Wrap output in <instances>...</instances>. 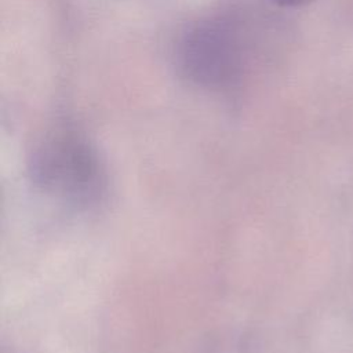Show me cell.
<instances>
[{
    "label": "cell",
    "instance_id": "6da1fadb",
    "mask_svg": "<svg viewBox=\"0 0 353 353\" xmlns=\"http://www.w3.org/2000/svg\"><path fill=\"white\" fill-rule=\"evenodd\" d=\"M251 39L244 21L223 14L192 25L176 46V63L192 83L212 90L234 87L245 74Z\"/></svg>",
    "mask_w": 353,
    "mask_h": 353
},
{
    "label": "cell",
    "instance_id": "7a4b0ae2",
    "mask_svg": "<svg viewBox=\"0 0 353 353\" xmlns=\"http://www.w3.org/2000/svg\"><path fill=\"white\" fill-rule=\"evenodd\" d=\"M274 3H277L279 6L283 7H296V6H302L310 0H273Z\"/></svg>",
    "mask_w": 353,
    "mask_h": 353
}]
</instances>
